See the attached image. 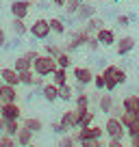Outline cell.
<instances>
[{"label":"cell","instance_id":"obj_1","mask_svg":"<svg viewBox=\"0 0 139 147\" xmlns=\"http://www.w3.org/2000/svg\"><path fill=\"white\" fill-rule=\"evenodd\" d=\"M100 74L104 76V91H109V93H113L117 87H122L128 80L126 71L122 67H117V65H104Z\"/></svg>","mask_w":139,"mask_h":147},{"label":"cell","instance_id":"obj_2","mask_svg":"<svg viewBox=\"0 0 139 147\" xmlns=\"http://www.w3.org/2000/svg\"><path fill=\"white\" fill-rule=\"evenodd\" d=\"M55 69H57V59H52V56H48V54H39L37 59L33 61V71H35V76L50 78Z\"/></svg>","mask_w":139,"mask_h":147},{"label":"cell","instance_id":"obj_3","mask_svg":"<svg viewBox=\"0 0 139 147\" xmlns=\"http://www.w3.org/2000/svg\"><path fill=\"white\" fill-rule=\"evenodd\" d=\"M87 39H89V32H85L83 28H80V30H72L70 37H67V41L61 48H63V52H74V50H78V48H85Z\"/></svg>","mask_w":139,"mask_h":147},{"label":"cell","instance_id":"obj_4","mask_svg":"<svg viewBox=\"0 0 139 147\" xmlns=\"http://www.w3.org/2000/svg\"><path fill=\"white\" fill-rule=\"evenodd\" d=\"M104 134H107L109 138H117V141H124L126 138V128L122 125V121L117 119V117H107V121H104Z\"/></svg>","mask_w":139,"mask_h":147},{"label":"cell","instance_id":"obj_5","mask_svg":"<svg viewBox=\"0 0 139 147\" xmlns=\"http://www.w3.org/2000/svg\"><path fill=\"white\" fill-rule=\"evenodd\" d=\"M104 136V128L102 125H87V128H78V132L74 134L76 143H83V141H98V138Z\"/></svg>","mask_w":139,"mask_h":147},{"label":"cell","instance_id":"obj_6","mask_svg":"<svg viewBox=\"0 0 139 147\" xmlns=\"http://www.w3.org/2000/svg\"><path fill=\"white\" fill-rule=\"evenodd\" d=\"M28 32H31V37H35V39H39V41H46L48 37H50V22L44 18L35 20V22L28 26Z\"/></svg>","mask_w":139,"mask_h":147},{"label":"cell","instance_id":"obj_7","mask_svg":"<svg viewBox=\"0 0 139 147\" xmlns=\"http://www.w3.org/2000/svg\"><path fill=\"white\" fill-rule=\"evenodd\" d=\"M9 11L13 18L18 20H26L28 13H31V0H13L9 5Z\"/></svg>","mask_w":139,"mask_h":147},{"label":"cell","instance_id":"obj_8","mask_svg":"<svg viewBox=\"0 0 139 147\" xmlns=\"http://www.w3.org/2000/svg\"><path fill=\"white\" fill-rule=\"evenodd\" d=\"M0 119L5 121H11V119H22V108H20L15 102H11V104H2L0 106Z\"/></svg>","mask_w":139,"mask_h":147},{"label":"cell","instance_id":"obj_9","mask_svg":"<svg viewBox=\"0 0 139 147\" xmlns=\"http://www.w3.org/2000/svg\"><path fill=\"white\" fill-rule=\"evenodd\" d=\"M135 46H137V41H135V37H130V35H124V37H120L115 41V50H117L120 56L130 54V52L135 50Z\"/></svg>","mask_w":139,"mask_h":147},{"label":"cell","instance_id":"obj_10","mask_svg":"<svg viewBox=\"0 0 139 147\" xmlns=\"http://www.w3.org/2000/svg\"><path fill=\"white\" fill-rule=\"evenodd\" d=\"M72 76H74L76 82L85 84V87H89V84L93 82V71H91L89 67H83V65H78V67L72 69Z\"/></svg>","mask_w":139,"mask_h":147},{"label":"cell","instance_id":"obj_11","mask_svg":"<svg viewBox=\"0 0 139 147\" xmlns=\"http://www.w3.org/2000/svg\"><path fill=\"white\" fill-rule=\"evenodd\" d=\"M96 39L100 41V46H104V48H109V46H115V41H117V37H115V30L113 28H100V30L96 32Z\"/></svg>","mask_w":139,"mask_h":147},{"label":"cell","instance_id":"obj_12","mask_svg":"<svg viewBox=\"0 0 139 147\" xmlns=\"http://www.w3.org/2000/svg\"><path fill=\"white\" fill-rule=\"evenodd\" d=\"M0 82L11 84V87H20V74L13 67H0Z\"/></svg>","mask_w":139,"mask_h":147},{"label":"cell","instance_id":"obj_13","mask_svg":"<svg viewBox=\"0 0 139 147\" xmlns=\"http://www.w3.org/2000/svg\"><path fill=\"white\" fill-rule=\"evenodd\" d=\"M11 102H18V87H11V84H0V104H11Z\"/></svg>","mask_w":139,"mask_h":147},{"label":"cell","instance_id":"obj_14","mask_svg":"<svg viewBox=\"0 0 139 147\" xmlns=\"http://www.w3.org/2000/svg\"><path fill=\"white\" fill-rule=\"evenodd\" d=\"M96 15V5H91V2H80V7H78V11H76V15L74 18L76 20H80V22H87L89 18H93Z\"/></svg>","mask_w":139,"mask_h":147},{"label":"cell","instance_id":"obj_15","mask_svg":"<svg viewBox=\"0 0 139 147\" xmlns=\"http://www.w3.org/2000/svg\"><path fill=\"white\" fill-rule=\"evenodd\" d=\"M61 123L65 125L67 130H74V128H78V113H76V108H70V110H65L63 115H61Z\"/></svg>","mask_w":139,"mask_h":147},{"label":"cell","instance_id":"obj_16","mask_svg":"<svg viewBox=\"0 0 139 147\" xmlns=\"http://www.w3.org/2000/svg\"><path fill=\"white\" fill-rule=\"evenodd\" d=\"M33 138H35V132H31L26 125H20L18 134H15V143H18V147H26V145H31Z\"/></svg>","mask_w":139,"mask_h":147},{"label":"cell","instance_id":"obj_17","mask_svg":"<svg viewBox=\"0 0 139 147\" xmlns=\"http://www.w3.org/2000/svg\"><path fill=\"white\" fill-rule=\"evenodd\" d=\"M122 108H124L126 113H133L139 119V95H126L124 100H122Z\"/></svg>","mask_w":139,"mask_h":147},{"label":"cell","instance_id":"obj_18","mask_svg":"<svg viewBox=\"0 0 139 147\" xmlns=\"http://www.w3.org/2000/svg\"><path fill=\"white\" fill-rule=\"evenodd\" d=\"M113 104H115V100H113V95L109 91L100 93V100H98V108H100V113H104V115H109L113 108Z\"/></svg>","mask_w":139,"mask_h":147},{"label":"cell","instance_id":"obj_19","mask_svg":"<svg viewBox=\"0 0 139 147\" xmlns=\"http://www.w3.org/2000/svg\"><path fill=\"white\" fill-rule=\"evenodd\" d=\"M100 28H104V20H102V18H96V15H93V18H89L87 22H85L83 30H85V32H89V35H96Z\"/></svg>","mask_w":139,"mask_h":147},{"label":"cell","instance_id":"obj_20","mask_svg":"<svg viewBox=\"0 0 139 147\" xmlns=\"http://www.w3.org/2000/svg\"><path fill=\"white\" fill-rule=\"evenodd\" d=\"M42 95H44V100L46 102H57L59 100V87L57 84H52V82H48V84H44L42 87Z\"/></svg>","mask_w":139,"mask_h":147},{"label":"cell","instance_id":"obj_21","mask_svg":"<svg viewBox=\"0 0 139 147\" xmlns=\"http://www.w3.org/2000/svg\"><path fill=\"white\" fill-rule=\"evenodd\" d=\"M76 113H78V128H87V125H91L93 119H96V113H93L91 108H87V110L76 108Z\"/></svg>","mask_w":139,"mask_h":147},{"label":"cell","instance_id":"obj_22","mask_svg":"<svg viewBox=\"0 0 139 147\" xmlns=\"http://www.w3.org/2000/svg\"><path fill=\"white\" fill-rule=\"evenodd\" d=\"M22 125H26L31 132H35V134H39L44 130V121L39 119V117H26V119H22Z\"/></svg>","mask_w":139,"mask_h":147},{"label":"cell","instance_id":"obj_23","mask_svg":"<svg viewBox=\"0 0 139 147\" xmlns=\"http://www.w3.org/2000/svg\"><path fill=\"white\" fill-rule=\"evenodd\" d=\"M13 69L15 71H28V69H33V61L31 59H26L24 54H20V56H15V61H13Z\"/></svg>","mask_w":139,"mask_h":147},{"label":"cell","instance_id":"obj_24","mask_svg":"<svg viewBox=\"0 0 139 147\" xmlns=\"http://www.w3.org/2000/svg\"><path fill=\"white\" fill-rule=\"evenodd\" d=\"M74 108H78V110H87L89 106H91V97H89V93L85 91V93H78V95H74Z\"/></svg>","mask_w":139,"mask_h":147},{"label":"cell","instance_id":"obj_25","mask_svg":"<svg viewBox=\"0 0 139 147\" xmlns=\"http://www.w3.org/2000/svg\"><path fill=\"white\" fill-rule=\"evenodd\" d=\"M11 30H13L18 37L28 35V26H26V22H24V20H18V18L11 20Z\"/></svg>","mask_w":139,"mask_h":147},{"label":"cell","instance_id":"obj_26","mask_svg":"<svg viewBox=\"0 0 139 147\" xmlns=\"http://www.w3.org/2000/svg\"><path fill=\"white\" fill-rule=\"evenodd\" d=\"M52 84H57V87H61V84H65L67 82V69H63V67H57L55 71H52Z\"/></svg>","mask_w":139,"mask_h":147},{"label":"cell","instance_id":"obj_27","mask_svg":"<svg viewBox=\"0 0 139 147\" xmlns=\"http://www.w3.org/2000/svg\"><path fill=\"white\" fill-rule=\"evenodd\" d=\"M59 100L61 102H67V104L74 100V89L70 87V82H65V84H61V87H59Z\"/></svg>","mask_w":139,"mask_h":147},{"label":"cell","instance_id":"obj_28","mask_svg":"<svg viewBox=\"0 0 139 147\" xmlns=\"http://www.w3.org/2000/svg\"><path fill=\"white\" fill-rule=\"evenodd\" d=\"M35 78H37V76H35L33 69H28V71H20V84H22V87H33V84H35Z\"/></svg>","mask_w":139,"mask_h":147},{"label":"cell","instance_id":"obj_29","mask_svg":"<svg viewBox=\"0 0 139 147\" xmlns=\"http://www.w3.org/2000/svg\"><path fill=\"white\" fill-rule=\"evenodd\" d=\"M48 22H50V30L55 35H65V24H63L61 18H50Z\"/></svg>","mask_w":139,"mask_h":147},{"label":"cell","instance_id":"obj_30","mask_svg":"<svg viewBox=\"0 0 139 147\" xmlns=\"http://www.w3.org/2000/svg\"><path fill=\"white\" fill-rule=\"evenodd\" d=\"M20 125H22V119H11V121H5V130L2 132L5 134H11V136H15L18 134V130H20Z\"/></svg>","mask_w":139,"mask_h":147},{"label":"cell","instance_id":"obj_31","mask_svg":"<svg viewBox=\"0 0 139 147\" xmlns=\"http://www.w3.org/2000/svg\"><path fill=\"white\" fill-rule=\"evenodd\" d=\"M78 143H76V138H74V134H61V138H59V143H57V147H76Z\"/></svg>","mask_w":139,"mask_h":147},{"label":"cell","instance_id":"obj_32","mask_svg":"<svg viewBox=\"0 0 139 147\" xmlns=\"http://www.w3.org/2000/svg\"><path fill=\"white\" fill-rule=\"evenodd\" d=\"M70 65H72V56H70V52H61V54L57 56V67L70 69Z\"/></svg>","mask_w":139,"mask_h":147},{"label":"cell","instance_id":"obj_33","mask_svg":"<svg viewBox=\"0 0 139 147\" xmlns=\"http://www.w3.org/2000/svg\"><path fill=\"white\" fill-rule=\"evenodd\" d=\"M44 52H46L48 56H52V59H57V56L63 52V48L57 46V43H46V46H44Z\"/></svg>","mask_w":139,"mask_h":147},{"label":"cell","instance_id":"obj_34","mask_svg":"<svg viewBox=\"0 0 139 147\" xmlns=\"http://www.w3.org/2000/svg\"><path fill=\"white\" fill-rule=\"evenodd\" d=\"M0 147H18V143H15V136L0 132Z\"/></svg>","mask_w":139,"mask_h":147},{"label":"cell","instance_id":"obj_35","mask_svg":"<svg viewBox=\"0 0 139 147\" xmlns=\"http://www.w3.org/2000/svg\"><path fill=\"white\" fill-rule=\"evenodd\" d=\"M120 121H122V125H124V128L128 130L130 125H133L135 121H139V119H137V117L133 115V113H126V110H124V113H122V117H120Z\"/></svg>","mask_w":139,"mask_h":147},{"label":"cell","instance_id":"obj_36","mask_svg":"<svg viewBox=\"0 0 139 147\" xmlns=\"http://www.w3.org/2000/svg\"><path fill=\"white\" fill-rule=\"evenodd\" d=\"M85 48H87L89 52H98L102 46H100V41L96 39V35H89V39H87V43H85Z\"/></svg>","mask_w":139,"mask_h":147},{"label":"cell","instance_id":"obj_37","mask_svg":"<svg viewBox=\"0 0 139 147\" xmlns=\"http://www.w3.org/2000/svg\"><path fill=\"white\" fill-rule=\"evenodd\" d=\"M78 7H80V0H67L63 9L67 11V15H76V11H78Z\"/></svg>","mask_w":139,"mask_h":147},{"label":"cell","instance_id":"obj_38","mask_svg":"<svg viewBox=\"0 0 139 147\" xmlns=\"http://www.w3.org/2000/svg\"><path fill=\"white\" fill-rule=\"evenodd\" d=\"M93 89L96 91H104V76L102 74H93Z\"/></svg>","mask_w":139,"mask_h":147},{"label":"cell","instance_id":"obj_39","mask_svg":"<svg viewBox=\"0 0 139 147\" xmlns=\"http://www.w3.org/2000/svg\"><path fill=\"white\" fill-rule=\"evenodd\" d=\"M50 128H52V132H55V134H59V136H61V134H67V132H70V130L65 128V125L61 123V121H52V125H50Z\"/></svg>","mask_w":139,"mask_h":147},{"label":"cell","instance_id":"obj_40","mask_svg":"<svg viewBox=\"0 0 139 147\" xmlns=\"http://www.w3.org/2000/svg\"><path fill=\"white\" fill-rule=\"evenodd\" d=\"M80 147H107V143L102 141V138H98V141H83V143H78Z\"/></svg>","mask_w":139,"mask_h":147},{"label":"cell","instance_id":"obj_41","mask_svg":"<svg viewBox=\"0 0 139 147\" xmlns=\"http://www.w3.org/2000/svg\"><path fill=\"white\" fill-rule=\"evenodd\" d=\"M122 113H124V108H122V102H120V104H113V108H111V113H109V115H111V117H117V119H120Z\"/></svg>","mask_w":139,"mask_h":147},{"label":"cell","instance_id":"obj_42","mask_svg":"<svg viewBox=\"0 0 139 147\" xmlns=\"http://www.w3.org/2000/svg\"><path fill=\"white\" fill-rule=\"evenodd\" d=\"M137 134H139V121H135V123L130 125L128 130H126V136H128V138H133V136H137Z\"/></svg>","mask_w":139,"mask_h":147},{"label":"cell","instance_id":"obj_43","mask_svg":"<svg viewBox=\"0 0 139 147\" xmlns=\"http://www.w3.org/2000/svg\"><path fill=\"white\" fill-rule=\"evenodd\" d=\"M130 24V15H117V26H128Z\"/></svg>","mask_w":139,"mask_h":147},{"label":"cell","instance_id":"obj_44","mask_svg":"<svg viewBox=\"0 0 139 147\" xmlns=\"http://www.w3.org/2000/svg\"><path fill=\"white\" fill-rule=\"evenodd\" d=\"M107 147H126L124 141H117V138H109L107 141Z\"/></svg>","mask_w":139,"mask_h":147},{"label":"cell","instance_id":"obj_45","mask_svg":"<svg viewBox=\"0 0 139 147\" xmlns=\"http://www.w3.org/2000/svg\"><path fill=\"white\" fill-rule=\"evenodd\" d=\"M24 56H26V59H31V61H35V59L39 56V52H37V50H26V52H24Z\"/></svg>","mask_w":139,"mask_h":147},{"label":"cell","instance_id":"obj_46","mask_svg":"<svg viewBox=\"0 0 139 147\" xmlns=\"http://www.w3.org/2000/svg\"><path fill=\"white\" fill-rule=\"evenodd\" d=\"M2 46H7V32H5V28H0V48Z\"/></svg>","mask_w":139,"mask_h":147},{"label":"cell","instance_id":"obj_47","mask_svg":"<svg viewBox=\"0 0 139 147\" xmlns=\"http://www.w3.org/2000/svg\"><path fill=\"white\" fill-rule=\"evenodd\" d=\"M50 2H52V7H61V9H63L67 0H50Z\"/></svg>","mask_w":139,"mask_h":147},{"label":"cell","instance_id":"obj_48","mask_svg":"<svg viewBox=\"0 0 139 147\" xmlns=\"http://www.w3.org/2000/svg\"><path fill=\"white\" fill-rule=\"evenodd\" d=\"M130 145H139V134H137V136H133V138H130Z\"/></svg>","mask_w":139,"mask_h":147},{"label":"cell","instance_id":"obj_49","mask_svg":"<svg viewBox=\"0 0 139 147\" xmlns=\"http://www.w3.org/2000/svg\"><path fill=\"white\" fill-rule=\"evenodd\" d=\"M5 130V119H0V132Z\"/></svg>","mask_w":139,"mask_h":147},{"label":"cell","instance_id":"obj_50","mask_svg":"<svg viewBox=\"0 0 139 147\" xmlns=\"http://www.w3.org/2000/svg\"><path fill=\"white\" fill-rule=\"evenodd\" d=\"M111 2H122V0H111Z\"/></svg>","mask_w":139,"mask_h":147},{"label":"cell","instance_id":"obj_51","mask_svg":"<svg viewBox=\"0 0 139 147\" xmlns=\"http://www.w3.org/2000/svg\"><path fill=\"white\" fill-rule=\"evenodd\" d=\"M26 147H35V145H33V143H31V145H26Z\"/></svg>","mask_w":139,"mask_h":147},{"label":"cell","instance_id":"obj_52","mask_svg":"<svg viewBox=\"0 0 139 147\" xmlns=\"http://www.w3.org/2000/svg\"><path fill=\"white\" fill-rule=\"evenodd\" d=\"M130 147H139V145H130Z\"/></svg>","mask_w":139,"mask_h":147},{"label":"cell","instance_id":"obj_53","mask_svg":"<svg viewBox=\"0 0 139 147\" xmlns=\"http://www.w3.org/2000/svg\"><path fill=\"white\" fill-rule=\"evenodd\" d=\"M80 2H87V0H80Z\"/></svg>","mask_w":139,"mask_h":147},{"label":"cell","instance_id":"obj_54","mask_svg":"<svg viewBox=\"0 0 139 147\" xmlns=\"http://www.w3.org/2000/svg\"><path fill=\"white\" fill-rule=\"evenodd\" d=\"M0 106H2V104H0Z\"/></svg>","mask_w":139,"mask_h":147}]
</instances>
